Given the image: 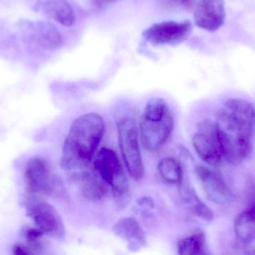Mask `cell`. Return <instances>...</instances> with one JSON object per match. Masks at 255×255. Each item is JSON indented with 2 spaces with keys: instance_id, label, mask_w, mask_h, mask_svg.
<instances>
[{
  "instance_id": "cell-18",
  "label": "cell",
  "mask_w": 255,
  "mask_h": 255,
  "mask_svg": "<svg viewBox=\"0 0 255 255\" xmlns=\"http://www.w3.org/2000/svg\"><path fill=\"white\" fill-rule=\"evenodd\" d=\"M178 253L181 255H208L205 235L202 232H198L183 238L178 242Z\"/></svg>"
},
{
  "instance_id": "cell-12",
  "label": "cell",
  "mask_w": 255,
  "mask_h": 255,
  "mask_svg": "<svg viewBox=\"0 0 255 255\" xmlns=\"http://www.w3.org/2000/svg\"><path fill=\"white\" fill-rule=\"evenodd\" d=\"M195 24L202 29L215 31L226 19L224 0H200L195 9Z\"/></svg>"
},
{
  "instance_id": "cell-1",
  "label": "cell",
  "mask_w": 255,
  "mask_h": 255,
  "mask_svg": "<svg viewBox=\"0 0 255 255\" xmlns=\"http://www.w3.org/2000/svg\"><path fill=\"white\" fill-rule=\"evenodd\" d=\"M214 126L225 160L238 166L249 158L255 133V108L250 102L229 99L217 112Z\"/></svg>"
},
{
  "instance_id": "cell-11",
  "label": "cell",
  "mask_w": 255,
  "mask_h": 255,
  "mask_svg": "<svg viewBox=\"0 0 255 255\" xmlns=\"http://www.w3.org/2000/svg\"><path fill=\"white\" fill-rule=\"evenodd\" d=\"M196 175L208 199L218 205L232 202L233 193L223 177L204 166H196Z\"/></svg>"
},
{
  "instance_id": "cell-13",
  "label": "cell",
  "mask_w": 255,
  "mask_h": 255,
  "mask_svg": "<svg viewBox=\"0 0 255 255\" xmlns=\"http://www.w3.org/2000/svg\"><path fill=\"white\" fill-rule=\"evenodd\" d=\"M33 8L64 26H72L76 19L74 10L67 0H37Z\"/></svg>"
},
{
  "instance_id": "cell-14",
  "label": "cell",
  "mask_w": 255,
  "mask_h": 255,
  "mask_svg": "<svg viewBox=\"0 0 255 255\" xmlns=\"http://www.w3.org/2000/svg\"><path fill=\"white\" fill-rule=\"evenodd\" d=\"M117 236L128 244L132 252L137 251L145 245V236L141 226L133 217L121 219L113 228Z\"/></svg>"
},
{
  "instance_id": "cell-16",
  "label": "cell",
  "mask_w": 255,
  "mask_h": 255,
  "mask_svg": "<svg viewBox=\"0 0 255 255\" xmlns=\"http://www.w3.org/2000/svg\"><path fill=\"white\" fill-rule=\"evenodd\" d=\"M179 186L180 196L187 208L202 220L212 221L214 219L212 211L199 199L194 189L189 184L183 183Z\"/></svg>"
},
{
  "instance_id": "cell-9",
  "label": "cell",
  "mask_w": 255,
  "mask_h": 255,
  "mask_svg": "<svg viewBox=\"0 0 255 255\" xmlns=\"http://www.w3.org/2000/svg\"><path fill=\"white\" fill-rule=\"evenodd\" d=\"M193 24L190 20L163 21L144 30L142 37L154 45L173 44L187 39L191 34Z\"/></svg>"
},
{
  "instance_id": "cell-19",
  "label": "cell",
  "mask_w": 255,
  "mask_h": 255,
  "mask_svg": "<svg viewBox=\"0 0 255 255\" xmlns=\"http://www.w3.org/2000/svg\"><path fill=\"white\" fill-rule=\"evenodd\" d=\"M157 168L160 176L168 184L180 185L182 183V168L175 159L172 157L162 159Z\"/></svg>"
},
{
  "instance_id": "cell-15",
  "label": "cell",
  "mask_w": 255,
  "mask_h": 255,
  "mask_svg": "<svg viewBox=\"0 0 255 255\" xmlns=\"http://www.w3.org/2000/svg\"><path fill=\"white\" fill-rule=\"evenodd\" d=\"M234 229L240 244L247 246L255 241V195L252 196L247 208L237 217Z\"/></svg>"
},
{
  "instance_id": "cell-21",
  "label": "cell",
  "mask_w": 255,
  "mask_h": 255,
  "mask_svg": "<svg viewBox=\"0 0 255 255\" xmlns=\"http://www.w3.org/2000/svg\"><path fill=\"white\" fill-rule=\"evenodd\" d=\"M12 253L15 255H34L31 249L27 245L22 244H16L13 246Z\"/></svg>"
},
{
  "instance_id": "cell-3",
  "label": "cell",
  "mask_w": 255,
  "mask_h": 255,
  "mask_svg": "<svg viewBox=\"0 0 255 255\" xmlns=\"http://www.w3.org/2000/svg\"><path fill=\"white\" fill-rule=\"evenodd\" d=\"M173 126L172 112L164 99H150L144 108L139 122L142 146L150 152L160 149L170 136Z\"/></svg>"
},
{
  "instance_id": "cell-7",
  "label": "cell",
  "mask_w": 255,
  "mask_h": 255,
  "mask_svg": "<svg viewBox=\"0 0 255 255\" xmlns=\"http://www.w3.org/2000/svg\"><path fill=\"white\" fill-rule=\"evenodd\" d=\"M18 27L24 41L31 47L53 50L62 46L61 33L50 22L24 19L19 21Z\"/></svg>"
},
{
  "instance_id": "cell-2",
  "label": "cell",
  "mask_w": 255,
  "mask_h": 255,
  "mask_svg": "<svg viewBox=\"0 0 255 255\" xmlns=\"http://www.w3.org/2000/svg\"><path fill=\"white\" fill-rule=\"evenodd\" d=\"M105 133V121L97 113L85 114L75 120L63 147L64 171L80 163H91Z\"/></svg>"
},
{
  "instance_id": "cell-23",
  "label": "cell",
  "mask_w": 255,
  "mask_h": 255,
  "mask_svg": "<svg viewBox=\"0 0 255 255\" xmlns=\"http://www.w3.org/2000/svg\"><path fill=\"white\" fill-rule=\"evenodd\" d=\"M183 1H187V0H183Z\"/></svg>"
},
{
  "instance_id": "cell-5",
  "label": "cell",
  "mask_w": 255,
  "mask_h": 255,
  "mask_svg": "<svg viewBox=\"0 0 255 255\" xmlns=\"http://www.w3.org/2000/svg\"><path fill=\"white\" fill-rule=\"evenodd\" d=\"M120 148L129 175L139 181L144 175V166L139 145V133L134 120L124 116L118 122Z\"/></svg>"
},
{
  "instance_id": "cell-8",
  "label": "cell",
  "mask_w": 255,
  "mask_h": 255,
  "mask_svg": "<svg viewBox=\"0 0 255 255\" xmlns=\"http://www.w3.org/2000/svg\"><path fill=\"white\" fill-rule=\"evenodd\" d=\"M25 181L30 194L35 196H52L62 190L48 163L40 157H32L27 162Z\"/></svg>"
},
{
  "instance_id": "cell-6",
  "label": "cell",
  "mask_w": 255,
  "mask_h": 255,
  "mask_svg": "<svg viewBox=\"0 0 255 255\" xmlns=\"http://www.w3.org/2000/svg\"><path fill=\"white\" fill-rule=\"evenodd\" d=\"M25 208L27 215L45 235L60 241L64 239L65 229L62 219L52 205L38 196L30 194L25 200Z\"/></svg>"
},
{
  "instance_id": "cell-4",
  "label": "cell",
  "mask_w": 255,
  "mask_h": 255,
  "mask_svg": "<svg viewBox=\"0 0 255 255\" xmlns=\"http://www.w3.org/2000/svg\"><path fill=\"white\" fill-rule=\"evenodd\" d=\"M94 168L106 184L112 187L117 205L125 208L130 201L128 181L115 151L102 148L94 160Z\"/></svg>"
},
{
  "instance_id": "cell-20",
  "label": "cell",
  "mask_w": 255,
  "mask_h": 255,
  "mask_svg": "<svg viewBox=\"0 0 255 255\" xmlns=\"http://www.w3.org/2000/svg\"><path fill=\"white\" fill-rule=\"evenodd\" d=\"M44 235V234L37 228H30L24 232L27 246L31 249L34 254L40 253L43 250V237Z\"/></svg>"
},
{
  "instance_id": "cell-17",
  "label": "cell",
  "mask_w": 255,
  "mask_h": 255,
  "mask_svg": "<svg viewBox=\"0 0 255 255\" xmlns=\"http://www.w3.org/2000/svg\"><path fill=\"white\" fill-rule=\"evenodd\" d=\"M81 193L88 200L97 201L106 196L107 187L95 169L85 175L77 183Z\"/></svg>"
},
{
  "instance_id": "cell-10",
  "label": "cell",
  "mask_w": 255,
  "mask_h": 255,
  "mask_svg": "<svg viewBox=\"0 0 255 255\" xmlns=\"http://www.w3.org/2000/svg\"><path fill=\"white\" fill-rule=\"evenodd\" d=\"M193 145L199 157L207 164L218 166L224 160L214 124L203 123L199 131L193 136Z\"/></svg>"
},
{
  "instance_id": "cell-22",
  "label": "cell",
  "mask_w": 255,
  "mask_h": 255,
  "mask_svg": "<svg viewBox=\"0 0 255 255\" xmlns=\"http://www.w3.org/2000/svg\"><path fill=\"white\" fill-rule=\"evenodd\" d=\"M115 1H116V0H96L98 4H107Z\"/></svg>"
}]
</instances>
